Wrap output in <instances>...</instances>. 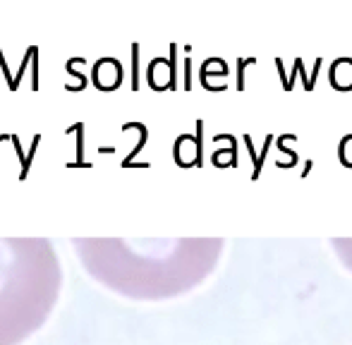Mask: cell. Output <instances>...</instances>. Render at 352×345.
I'll list each match as a JSON object with an SVG mask.
<instances>
[{
	"instance_id": "cell-1",
	"label": "cell",
	"mask_w": 352,
	"mask_h": 345,
	"mask_svg": "<svg viewBox=\"0 0 352 345\" xmlns=\"http://www.w3.org/2000/svg\"><path fill=\"white\" fill-rule=\"evenodd\" d=\"M60 271L46 240L0 243V345L32 333L56 302Z\"/></svg>"
},
{
	"instance_id": "cell-2",
	"label": "cell",
	"mask_w": 352,
	"mask_h": 345,
	"mask_svg": "<svg viewBox=\"0 0 352 345\" xmlns=\"http://www.w3.org/2000/svg\"><path fill=\"white\" fill-rule=\"evenodd\" d=\"M338 245H343V247H348V249H338L340 257H352V243H348V240H338ZM350 269H352V266H350Z\"/></svg>"
}]
</instances>
